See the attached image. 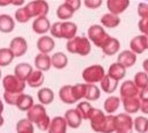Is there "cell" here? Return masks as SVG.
I'll use <instances>...</instances> for the list:
<instances>
[{
	"mask_svg": "<svg viewBox=\"0 0 148 133\" xmlns=\"http://www.w3.org/2000/svg\"><path fill=\"white\" fill-rule=\"evenodd\" d=\"M12 5H15V6H22L24 5V1H12Z\"/></svg>",
	"mask_w": 148,
	"mask_h": 133,
	"instance_id": "obj_50",
	"label": "cell"
},
{
	"mask_svg": "<svg viewBox=\"0 0 148 133\" xmlns=\"http://www.w3.org/2000/svg\"><path fill=\"white\" fill-rule=\"evenodd\" d=\"M29 17H35V19H39V17H45L49 13V3L46 1L43 0H38V1H30L24 6Z\"/></svg>",
	"mask_w": 148,
	"mask_h": 133,
	"instance_id": "obj_6",
	"label": "cell"
},
{
	"mask_svg": "<svg viewBox=\"0 0 148 133\" xmlns=\"http://www.w3.org/2000/svg\"><path fill=\"white\" fill-rule=\"evenodd\" d=\"M14 58H15V56L9 47H1L0 49V67L8 66L14 60Z\"/></svg>",
	"mask_w": 148,
	"mask_h": 133,
	"instance_id": "obj_35",
	"label": "cell"
},
{
	"mask_svg": "<svg viewBox=\"0 0 148 133\" xmlns=\"http://www.w3.org/2000/svg\"><path fill=\"white\" fill-rule=\"evenodd\" d=\"M32 72H34V69H32L31 65L28 62H20L14 68V75L24 82L27 81V79L30 76V74Z\"/></svg>",
	"mask_w": 148,
	"mask_h": 133,
	"instance_id": "obj_20",
	"label": "cell"
},
{
	"mask_svg": "<svg viewBox=\"0 0 148 133\" xmlns=\"http://www.w3.org/2000/svg\"><path fill=\"white\" fill-rule=\"evenodd\" d=\"M15 20L18 23H25V22H28L30 20V17H29V15H28V13H27V10H25L24 7L18 8L15 12Z\"/></svg>",
	"mask_w": 148,
	"mask_h": 133,
	"instance_id": "obj_41",
	"label": "cell"
},
{
	"mask_svg": "<svg viewBox=\"0 0 148 133\" xmlns=\"http://www.w3.org/2000/svg\"><path fill=\"white\" fill-rule=\"evenodd\" d=\"M50 32L51 36L56 38H66L67 40H71L74 37H76L77 25L71 21H65V22L59 21L51 25Z\"/></svg>",
	"mask_w": 148,
	"mask_h": 133,
	"instance_id": "obj_2",
	"label": "cell"
},
{
	"mask_svg": "<svg viewBox=\"0 0 148 133\" xmlns=\"http://www.w3.org/2000/svg\"><path fill=\"white\" fill-rule=\"evenodd\" d=\"M101 24L105 28H116L120 24V17L118 15L106 13L101 17Z\"/></svg>",
	"mask_w": 148,
	"mask_h": 133,
	"instance_id": "obj_27",
	"label": "cell"
},
{
	"mask_svg": "<svg viewBox=\"0 0 148 133\" xmlns=\"http://www.w3.org/2000/svg\"><path fill=\"white\" fill-rule=\"evenodd\" d=\"M119 49H120V42L117 38L111 37L109 42L105 44V46L102 49V51L106 56H113L119 51Z\"/></svg>",
	"mask_w": 148,
	"mask_h": 133,
	"instance_id": "obj_32",
	"label": "cell"
},
{
	"mask_svg": "<svg viewBox=\"0 0 148 133\" xmlns=\"http://www.w3.org/2000/svg\"><path fill=\"white\" fill-rule=\"evenodd\" d=\"M131 51L135 54L143 53L146 50H148V36L147 35H139L131 39L130 42Z\"/></svg>",
	"mask_w": 148,
	"mask_h": 133,
	"instance_id": "obj_11",
	"label": "cell"
},
{
	"mask_svg": "<svg viewBox=\"0 0 148 133\" xmlns=\"http://www.w3.org/2000/svg\"><path fill=\"white\" fill-rule=\"evenodd\" d=\"M9 49L12 50V52L14 53L15 57H22L23 54H25V52L28 50V43H27L25 38L17 36L10 40Z\"/></svg>",
	"mask_w": 148,
	"mask_h": 133,
	"instance_id": "obj_12",
	"label": "cell"
},
{
	"mask_svg": "<svg viewBox=\"0 0 148 133\" xmlns=\"http://www.w3.org/2000/svg\"><path fill=\"white\" fill-rule=\"evenodd\" d=\"M37 98L42 105H49L53 102L54 94H53L52 89H50V88H42L37 93Z\"/></svg>",
	"mask_w": 148,
	"mask_h": 133,
	"instance_id": "obj_29",
	"label": "cell"
},
{
	"mask_svg": "<svg viewBox=\"0 0 148 133\" xmlns=\"http://www.w3.org/2000/svg\"><path fill=\"white\" fill-rule=\"evenodd\" d=\"M138 15L143 19H148V3L147 2H139L138 5Z\"/></svg>",
	"mask_w": 148,
	"mask_h": 133,
	"instance_id": "obj_43",
	"label": "cell"
},
{
	"mask_svg": "<svg viewBox=\"0 0 148 133\" xmlns=\"http://www.w3.org/2000/svg\"><path fill=\"white\" fill-rule=\"evenodd\" d=\"M2 111H3V103H2V101L0 99V116H1Z\"/></svg>",
	"mask_w": 148,
	"mask_h": 133,
	"instance_id": "obj_52",
	"label": "cell"
},
{
	"mask_svg": "<svg viewBox=\"0 0 148 133\" xmlns=\"http://www.w3.org/2000/svg\"><path fill=\"white\" fill-rule=\"evenodd\" d=\"M140 111H142L143 113L148 114V101H141V106H140Z\"/></svg>",
	"mask_w": 148,
	"mask_h": 133,
	"instance_id": "obj_48",
	"label": "cell"
},
{
	"mask_svg": "<svg viewBox=\"0 0 148 133\" xmlns=\"http://www.w3.org/2000/svg\"><path fill=\"white\" fill-rule=\"evenodd\" d=\"M134 130L138 133H148V118L139 116L134 119Z\"/></svg>",
	"mask_w": 148,
	"mask_h": 133,
	"instance_id": "obj_38",
	"label": "cell"
},
{
	"mask_svg": "<svg viewBox=\"0 0 148 133\" xmlns=\"http://www.w3.org/2000/svg\"><path fill=\"white\" fill-rule=\"evenodd\" d=\"M88 38L94 45L103 49L105 46V44L109 42V39L111 38V36L104 30V28L102 25L92 24L88 29Z\"/></svg>",
	"mask_w": 148,
	"mask_h": 133,
	"instance_id": "obj_4",
	"label": "cell"
},
{
	"mask_svg": "<svg viewBox=\"0 0 148 133\" xmlns=\"http://www.w3.org/2000/svg\"><path fill=\"white\" fill-rule=\"evenodd\" d=\"M108 75L110 77H112L113 80H116V81H120L126 75V68L124 66H121L119 62H113L109 67Z\"/></svg>",
	"mask_w": 148,
	"mask_h": 133,
	"instance_id": "obj_22",
	"label": "cell"
},
{
	"mask_svg": "<svg viewBox=\"0 0 148 133\" xmlns=\"http://www.w3.org/2000/svg\"><path fill=\"white\" fill-rule=\"evenodd\" d=\"M130 6L128 0H108L106 1V7L111 14L119 15L124 13Z\"/></svg>",
	"mask_w": 148,
	"mask_h": 133,
	"instance_id": "obj_13",
	"label": "cell"
},
{
	"mask_svg": "<svg viewBox=\"0 0 148 133\" xmlns=\"http://www.w3.org/2000/svg\"><path fill=\"white\" fill-rule=\"evenodd\" d=\"M15 28V21L14 19L8 14H1L0 15V31L3 34H9Z\"/></svg>",
	"mask_w": 148,
	"mask_h": 133,
	"instance_id": "obj_24",
	"label": "cell"
},
{
	"mask_svg": "<svg viewBox=\"0 0 148 133\" xmlns=\"http://www.w3.org/2000/svg\"><path fill=\"white\" fill-rule=\"evenodd\" d=\"M65 120L71 128H77L82 123V117L76 109H69L65 112Z\"/></svg>",
	"mask_w": 148,
	"mask_h": 133,
	"instance_id": "obj_19",
	"label": "cell"
},
{
	"mask_svg": "<svg viewBox=\"0 0 148 133\" xmlns=\"http://www.w3.org/2000/svg\"><path fill=\"white\" fill-rule=\"evenodd\" d=\"M74 14V10L66 3V2H62L58 8H57V17L60 19L62 22L65 21H68Z\"/></svg>",
	"mask_w": 148,
	"mask_h": 133,
	"instance_id": "obj_31",
	"label": "cell"
},
{
	"mask_svg": "<svg viewBox=\"0 0 148 133\" xmlns=\"http://www.w3.org/2000/svg\"><path fill=\"white\" fill-rule=\"evenodd\" d=\"M123 105H124V110L126 113L131 114V113H135L140 110L141 106V101L140 97H133V98H127V99H121Z\"/></svg>",
	"mask_w": 148,
	"mask_h": 133,
	"instance_id": "obj_23",
	"label": "cell"
},
{
	"mask_svg": "<svg viewBox=\"0 0 148 133\" xmlns=\"http://www.w3.org/2000/svg\"><path fill=\"white\" fill-rule=\"evenodd\" d=\"M66 49L68 52L79 54V56H87L91 51V42L88 37L76 36L71 40H67Z\"/></svg>",
	"mask_w": 148,
	"mask_h": 133,
	"instance_id": "obj_3",
	"label": "cell"
},
{
	"mask_svg": "<svg viewBox=\"0 0 148 133\" xmlns=\"http://www.w3.org/2000/svg\"><path fill=\"white\" fill-rule=\"evenodd\" d=\"M67 126L68 125L65 120V117L57 116L51 119L47 133H67Z\"/></svg>",
	"mask_w": 148,
	"mask_h": 133,
	"instance_id": "obj_14",
	"label": "cell"
},
{
	"mask_svg": "<svg viewBox=\"0 0 148 133\" xmlns=\"http://www.w3.org/2000/svg\"><path fill=\"white\" fill-rule=\"evenodd\" d=\"M1 73H2V72H1V69H0V79H1Z\"/></svg>",
	"mask_w": 148,
	"mask_h": 133,
	"instance_id": "obj_54",
	"label": "cell"
},
{
	"mask_svg": "<svg viewBox=\"0 0 148 133\" xmlns=\"http://www.w3.org/2000/svg\"><path fill=\"white\" fill-rule=\"evenodd\" d=\"M117 62H119L125 68L132 67L136 62V54L134 52H132L131 50H124L118 54Z\"/></svg>",
	"mask_w": 148,
	"mask_h": 133,
	"instance_id": "obj_16",
	"label": "cell"
},
{
	"mask_svg": "<svg viewBox=\"0 0 148 133\" xmlns=\"http://www.w3.org/2000/svg\"><path fill=\"white\" fill-rule=\"evenodd\" d=\"M116 133H133L134 120L128 113H119L116 116Z\"/></svg>",
	"mask_w": 148,
	"mask_h": 133,
	"instance_id": "obj_8",
	"label": "cell"
},
{
	"mask_svg": "<svg viewBox=\"0 0 148 133\" xmlns=\"http://www.w3.org/2000/svg\"><path fill=\"white\" fill-rule=\"evenodd\" d=\"M75 109L79 111V113L81 114L82 119H89L95 108H92L91 104H90L89 102H87V101H82V102L77 103V105H76Z\"/></svg>",
	"mask_w": 148,
	"mask_h": 133,
	"instance_id": "obj_34",
	"label": "cell"
},
{
	"mask_svg": "<svg viewBox=\"0 0 148 133\" xmlns=\"http://www.w3.org/2000/svg\"><path fill=\"white\" fill-rule=\"evenodd\" d=\"M59 98L65 103V104H74L76 103V98L74 95V89L72 84H66L62 86L59 89Z\"/></svg>",
	"mask_w": 148,
	"mask_h": 133,
	"instance_id": "obj_18",
	"label": "cell"
},
{
	"mask_svg": "<svg viewBox=\"0 0 148 133\" xmlns=\"http://www.w3.org/2000/svg\"><path fill=\"white\" fill-rule=\"evenodd\" d=\"M105 120H106V116L104 114V112L99 109H94L89 121H90V127L92 128L94 132L97 133H103V128L105 125Z\"/></svg>",
	"mask_w": 148,
	"mask_h": 133,
	"instance_id": "obj_9",
	"label": "cell"
},
{
	"mask_svg": "<svg viewBox=\"0 0 148 133\" xmlns=\"http://www.w3.org/2000/svg\"><path fill=\"white\" fill-rule=\"evenodd\" d=\"M25 83H27L29 87H31V88L40 87V86L44 83V74H43V72H40V71H38V69L34 71V72L30 74V76L27 79Z\"/></svg>",
	"mask_w": 148,
	"mask_h": 133,
	"instance_id": "obj_26",
	"label": "cell"
},
{
	"mask_svg": "<svg viewBox=\"0 0 148 133\" xmlns=\"http://www.w3.org/2000/svg\"><path fill=\"white\" fill-rule=\"evenodd\" d=\"M120 97H117V96H110L108 97L105 101H104V104H103V108H104V111L109 114H112L116 110H118L119 105H120Z\"/></svg>",
	"mask_w": 148,
	"mask_h": 133,
	"instance_id": "obj_30",
	"label": "cell"
},
{
	"mask_svg": "<svg viewBox=\"0 0 148 133\" xmlns=\"http://www.w3.org/2000/svg\"><path fill=\"white\" fill-rule=\"evenodd\" d=\"M2 87L7 93L23 94V90L25 88V82L20 80L17 76L13 74H8L2 79Z\"/></svg>",
	"mask_w": 148,
	"mask_h": 133,
	"instance_id": "obj_7",
	"label": "cell"
},
{
	"mask_svg": "<svg viewBox=\"0 0 148 133\" xmlns=\"http://www.w3.org/2000/svg\"><path fill=\"white\" fill-rule=\"evenodd\" d=\"M51 62L52 66L57 69H62L67 66L68 64V58L64 52H56L51 57Z\"/></svg>",
	"mask_w": 148,
	"mask_h": 133,
	"instance_id": "obj_28",
	"label": "cell"
},
{
	"mask_svg": "<svg viewBox=\"0 0 148 133\" xmlns=\"http://www.w3.org/2000/svg\"><path fill=\"white\" fill-rule=\"evenodd\" d=\"M142 67H143V71L148 74V58L143 60V62H142Z\"/></svg>",
	"mask_w": 148,
	"mask_h": 133,
	"instance_id": "obj_49",
	"label": "cell"
},
{
	"mask_svg": "<svg viewBox=\"0 0 148 133\" xmlns=\"http://www.w3.org/2000/svg\"><path fill=\"white\" fill-rule=\"evenodd\" d=\"M105 75L106 74H105L104 67L101 66V65H91V66H88L82 72V79L88 84H95L96 82H99L101 83V81L104 79Z\"/></svg>",
	"mask_w": 148,
	"mask_h": 133,
	"instance_id": "obj_5",
	"label": "cell"
},
{
	"mask_svg": "<svg viewBox=\"0 0 148 133\" xmlns=\"http://www.w3.org/2000/svg\"><path fill=\"white\" fill-rule=\"evenodd\" d=\"M20 95H21V94H13V93H7V91H5V93H3V99H5V102H6L7 104H9V105H16Z\"/></svg>",
	"mask_w": 148,
	"mask_h": 133,
	"instance_id": "obj_42",
	"label": "cell"
},
{
	"mask_svg": "<svg viewBox=\"0 0 148 133\" xmlns=\"http://www.w3.org/2000/svg\"><path fill=\"white\" fill-rule=\"evenodd\" d=\"M83 3L89 9H96L102 5V1L101 0H86Z\"/></svg>",
	"mask_w": 148,
	"mask_h": 133,
	"instance_id": "obj_45",
	"label": "cell"
},
{
	"mask_svg": "<svg viewBox=\"0 0 148 133\" xmlns=\"http://www.w3.org/2000/svg\"><path fill=\"white\" fill-rule=\"evenodd\" d=\"M86 96L84 98L88 101H96L101 97V90L96 84H88L86 83Z\"/></svg>",
	"mask_w": 148,
	"mask_h": 133,
	"instance_id": "obj_36",
	"label": "cell"
},
{
	"mask_svg": "<svg viewBox=\"0 0 148 133\" xmlns=\"http://www.w3.org/2000/svg\"><path fill=\"white\" fill-rule=\"evenodd\" d=\"M134 83L140 90L145 89L148 87V74L146 72H138L134 75Z\"/></svg>",
	"mask_w": 148,
	"mask_h": 133,
	"instance_id": "obj_39",
	"label": "cell"
},
{
	"mask_svg": "<svg viewBox=\"0 0 148 133\" xmlns=\"http://www.w3.org/2000/svg\"><path fill=\"white\" fill-rule=\"evenodd\" d=\"M3 123H5V119H3V117H2V116H0V126H2V125H3Z\"/></svg>",
	"mask_w": 148,
	"mask_h": 133,
	"instance_id": "obj_53",
	"label": "cell"
},
{
	"mask_svg": "<svg viewBox=\"0 0 148 133\" xmlns=\"http://www.w3.org/2000/svg\"><path fill=\"white\" fill-rule=\"evenodd\" d=\"M119 93H120V99H127V98L138 97L140 94V89L135 86L134 81L126 80L125 82L121 83Z\"/></svg>",
	"mask_w": 148,
	"mask_h": 133,
	"instance_id": "obj_10",
	"label": "cell"
},
{
	"mask_svg": "<svg viewBox=\"0 0 148 133\" xmlns=\"http://www.w3.org/2000/svg\"><path fill=\"white\" fill-rule=\"evenodd\" d=\"M86 86H87L86 83H77V84L73 86L74 95H75L76 101H80V99L84 98V96H86Z\"/></svg>",
	"mask_w": 148,
	"mask_h": 133,
	"instance_id": "obj_40",
	"label": "cell"
},
{
	"mask_svg": "<svg viewBox=\"0 0 148 133\" xmlns=\"http://www.w3.org/2000/svg\"><path fill=\"white\" fill-rule=\"evenodd\" d=\"M34 64L36 66V69L40 71V72H46L51 68L52 62H51V57L49 54H44V53H39L35 57Z\"/></svg>",
	"mask_w": 148,
	"mask_h": 133,
	"instance_id": "obj_21",
	"label": "cell"
},
{
	"mask_svg": "<svg viewBox=\"0 0 148 133\" xmlns=\"http://www.w3.org/2000/svg\"><path fill=\"white\" fill-rule=\"evenodd\" d=\"M7 5H12V1L7 0V1H0V6H7Z\"/></svg>",
	"mask_w": 148,
	"mask_h": 133,
	"instance_id": "obj_51",
	"label": "cell"
},
{
	"mask_svg": "<svg viewBox=\"0 0 148 133\" xmlns=\"http://www.w3.org/2000/svg\"><path fill=\"white\" fill-rule=\"evenodd\" d=\"M35 104H34V99H32V97L30 96V95H27V94H21L20 95V97H18V99H17V103H16V108L18 109V110H21V111H29L32 106H34Z\"/></svg>",
	"mask_w": 148,
	"mask_h": 133,
	"instance_id": "obj_25",
	"label": "cell"
},
{
	"mask_svg": "<svg viewBox=\"0 0 148 133\" xmlns=\"http://www.w3.org/2000/svg\"><path fill=\"white\" fill-rule=\"evenodd\" d=\"M139 30L141 31V35H147L148 36V19L140 20L138 23Z\"/></svg>",
	"mask_w": 148,
	"mask_h": 133,
	"instance_id": "obj_44",
	"label": "cell"
},
{
	"mask_svg": "<svg viewBox=\"0 0 148 133\" xmlns=\"http://www.w3.org/2000/svg\"><path fill=\"white\" fill-rule=\"evenodd\" d=\"M37 49L39 51V53H44V54H49L50 52L53 51L54 49V40L51 36H40L37 39Z\"/></svg>",
	"mask_w": 148,
	"mask_h": 133,
	"instance_id": "obj_15",
	"label": "cell"
},
{
	"mask_svg": "<svg viewBox=\"0 0 148 133\" xmlns=\"http://www.w3.org/2000/svg\"><path fill=\"white\" fill-rule=\"evenodd\" d=\"M16 133H34V124L25 119H20L16 123Z\"/></svg>",
	"mask_w": 148,
	"mask_h": 133,
	"instance_id": "obj_37",
	"label": "cell"
},
{
	"mask_svg": "<svg viewBox=\"0 0 148 133\" xmlns=\"http://www.w3.org/2000/svg\"><path fill=\"white\" fill-rule=\"evenodd\" d=\"M139 97H140V101H148V87L140 90Z\"/></svg>",
	"mask_w": 148,
	"mask_h": 133,
	"instance_id": "obj_47",
	"label": "cell"
},
{
	"mask_svg": "<svg viewBox=\"0 0 148 133\" xmlns=\"http://www.w3.org/2000/svg\"><path fill=\"white\" fill-rule=\"evenodd\" d=\"M27 119L30 120L32 124L37 126L40 131H46L50 127L51 119L49 114L46 113V110L44 105L42 104H35L28 112H27Z\"/></svg>",
	"mask_w": 148,
	"mask_h": 133,
	"instance_id": "obj_1",
	"label": "cell"
},
{
	"mask_svg": "<svg viewBox=\"0 0 148 133\" xmlns=\"http://www.w3.org/2000/svg\"><path fill=\"white\" fill-rule=\"evenodd\" d=\"M51 23L50 20L45 16V17H39V19H35L32 22V30L34 32H36L37 35H44L47 31L51 30Z\"/></svg>",
	"mask_w": 148,
	"mask_h": 133,
	"instance_id": "obj_17",
	"label": "cell"
},
{
	"mask_svg": "<svg viewBox=\"0 0 148 133\" xmlns=\"http://www.w3.org/2000/svg\"><path fill=\"white\" fill-rule=\"evenodd\" d=\"M118 87V81L110 77L108 74L104 76V79L101 81V89L106 94H112Z\"/></svg>",
	"mask_w": 148,
	"mask_h": 133,
	"instance_id": "obj_33",
	"label": "cell"
},
{
	"mask_svg": "<svg viewBox=\"0 0 148 133\" xmlns=\"http://www.w3.org/2000/svg\"><path fill=\"white\" fill-rule=\"evenodd\" d=\"M65 2H66L74 12H76V10L81 7V1H80V0H66Z\"/></svg>",
	"mask_w": 148,
	"mask_h": 133,
	"instance_id": "obj_46",
	"label": "cell"
}]
</instances>
